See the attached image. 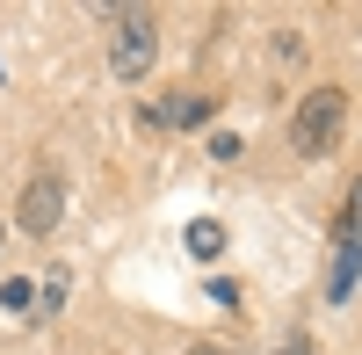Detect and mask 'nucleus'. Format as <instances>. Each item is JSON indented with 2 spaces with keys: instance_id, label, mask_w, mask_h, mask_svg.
<instances>
[{
  "instance_id": "nucleus-1",
  "label": "nucleus",
  "mask_w": 362,
  "mask_h": 355,
  "mask_svg": "<svg viewBox=\"0 0 362 355\" xmlns=\"http://www.w3.org/2000/svg\"><path fill=\"white\" fill-rule=\"evenodd\" d=\"M341 116H348V95H341V87H312L305 109H297V124H290V145H297L305 160H319L326 145L341 138Z\"/></svg>"
},
{
  "instance_id": "nucleus-2",
  "label": "nucleus",
  "mask_w": 362,
  "mask_h": 355,
  "mask_svg": "<svg viewBox=\"0 0 362 355\" xmlns=\"http://www.w3.org/2000/svg\"><path fill=\"white\" fill-rule=\"evenodd\" d=\"M153 51H160V29H153V15H145V8L116 15V51H109L116 80H145V73H153Z\"/></svg>"
},
{
  "instance_id": "nucleus-3",
  "label": "nucleus",
  "mask_w": 362,
  "mask_h": 355,
  "mask_svg": "<svg viewBox=\"0 0 362 355\" xmlns=\"http://www.w3.org/2000/svg\"><path fill=\"white\" fill-rule=\"evenodd\" d=\"M58 211H66V189H58V174H37V182L22 189V211H15V225L29 232V240H44V232L58 225Z\"/></svg>"
},
{
  "instance_id": "nucleus-4",
  "label": "nucleus",
  "mask_w": 362,
  "mask_h": 355,
  "mask_svg": "<svg viewBox=\"0 0 362 355\" xmlns=\"http://www.w3.org/2000/svg\"><path fill=\"white\" fill-rule=\"evenodd\" d=\"M355 283H362V240H341V247H334V276H326V298L341 305Z\"/></svg>"
},
{
  "instance_id": "nucleus-5",
  "label": "nucleus",
  "mask_w": 362,
  "mask_h": 355,
  "mask_svg": "<svg viewBox=\"0 0 362 355\" xmlns=\"http://www.w3.org/2000/svg\"><path fill=\"white\" fill-rule=\"evenodd\" d=\"M189 254H203V261H218V254H225V225H210V218H196V225H189Z\"/></svg>"
},
{
  "instance_id": "nucleus-6",
  "label": "nucleus",
  "mask_w": 362,
  "mask_h": 355,
  "mask_svg": "<svg viewBox=\"0 0 362 355\" xmlns=\"http://www.w3.org/2000/svg\"><path fill=\"white\" fill-rule=\"evenodd\" d=\"M203 116V95H174V102H160V124H196Z\"/></svg>"
},
{
  "instance_id": "nucleus-7",
  "label": "nucleus",
  "mask_w": 362,
  "mask_h": 355,
  "mask_svg": "<svg viewBox=\"0 0 362 355\" xmlns=\"http://www.w3.org/2000/svg\"><path fill=\"white\" fill-rule=\"evenodd\" d=\"M341 240H362V182L348 189V211H341Z\"/></svg>"
},
{
  "instance_id": "nucleus-8",
  "label": "nucleus",
  "mask_w": 362,
  "mask_h": 355,
  "mask_svg": "<svg viewBox=\"0 0 362 355\" xmlns=\"http://www.w3.org/2000/svg\"><path fill=\"white\" fill-rule=\"evenodd\" d=\"M0 305H8V312H22V305H29V283H22V276H15V283H0Z\"/></svg>"
},
{
  "instance_id": "nucleus-9",
  "label": "nucleus",
  "mask_w": 362,
  "mask_h": 355,
  "mask_svg": "<svg viewBox=\"0 0 362 355\" xmlns=\"http://www.w3.org/2000/svg\"><path fill=\"white\" fill-rule=\"evenodd\" d=\"M276 355H312V348H305V341H283V348H276Z\"/></svg>"
},
{
  "instance_id": "nucleus-10",
  "label": "nucleus",
  "mask_w": 362,
  "mask_h": 355,
  "mask_svg": "<svg viewBox=\"0 0 362 355\" xmlns=\"http://www.w3.org/2000/svg\"><path fill=\"white\" fill-rule=\"evenodd\" d=\"M196 355H225V348H196Z\"/></svg>"
}]
</instances>
